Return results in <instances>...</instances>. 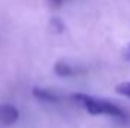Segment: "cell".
<instances>
[{
	"label": "cell",
	"instance_id": "7",
	"mask_svg": "<svg viewBox=\"0 0 130 128\" xmlns=\"http://www.w3.org/2000/svg\"><path fill=\"white\" fill-rule=\"evenodd\" d=\"M123 56H124V59L127 60V62H130V44L124 48V51H123Z\"/></svg>",
	"mask_w": 130,
	"mask_h": 128
},
{
	"label": "cell",
	"instance_id": "3",
	"mask_svg": "<svg viewBox=\"0 0 130 128\" xmlns=\"http://www.w3.org/2000/svg\"><path fill=\"white\" fill-rule=\"evenodd\" d=\"M32 94L36 99H41V101H45V102H58L59 101V96L56 94H53L52 91L44 89V88H33Z\"/></svg>",
	"mask_w": 130,
	"mask_h": 128
},
{
	"label": "cell",
	"instance_id": "5",
	"mask_svg": "<svg viewBox=\"0 0 130 128\" xmlns=\"http://www.w3.org/2000/svg\"><path fill=\"white\" fill-rule=\"evenodd\" d=\"M115 91L120 94V95L123 96H127L130 98V81H124V83H120L117 88H115Z\"/></svg>",
	"mask_w": 130,
	"mask_h": 128
},
{
	"label": "cell",
	"instance_id": "6",
	"mask_svg": "<svg viewBox=\"0 0 130 128\" xmlns=\"http://www.w3.org/2000/svg\"><path fill=\"white\" fill-rule=\"evenodd\" d=\"M65 2H67V0H48V3H50L53 8H61Z\"/></svg>",
	"mask_w": 130,
	"mask_h": 128
},
{
	"label": "cell",
	"instance_id": "2",
	"mask_svg": "<svg viewBox=\"0 0 130 128\" xmlns=\"http://www.w3.org/2000/svg\"><path fill=\"white\" fill-rule=\"evenodd\" d=\"M20 112L12 104H2L0 105V124L3 125H12L18 121Z\"/></svg>",
	"mask_w": 130,
	"mask_h": 128
},
{
	"label": "cell",
	"instance_id": "1",
	"mask_svg": "<svg viewBox=\"0 0 130 128\" xmlns=\"http://www.w3.org/2000/svg\"><path fill=\"white\" fill-rule=\"evenodd\" d=\"M73 101L79 102L89 115H104V116H110V118H115V119H127V113L117 104L107 101V99H100L95 96L86 95V94H73L71 95Z\"/></svg>",
	"mask_w": 130,
	"mask_h": 128
},
{
	"label": "cell",
	"instance_id": "4",
	"mask_svg": "<svg viewBox=\"0 0 130 128\" xmlns=\"http://www.w3.org/2000/svg\"><path fill=\"white\" fill-rule=\"evenodd\" d=\"M55 72H56L59 77H71V75H74L77 71H76V68H74L73 65H70L68 62L59 60V62H56V65H55Z\"/></svg>",
	"mask_w": 130,
	"mask_h": 128
}]
</instances>
